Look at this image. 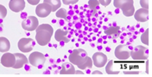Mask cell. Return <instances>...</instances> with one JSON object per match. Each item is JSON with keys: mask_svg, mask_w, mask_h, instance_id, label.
<instances>
[{"mask_svg": "<svg viewBox=\"0 0 152 77\" xmlns=\"http://www.w3.org/2000/svg\"><path fill=\"white\" fill-rule=\"evenodd\" d=\"M68 59L71 63L82 70L92 68V60L87 56V52L83 49H74L69 54Z\"/></svg>", "mask_w": 152, "mask_h": 77, "instance_id": "1", "label": "cell"}, {"mask_svg": "<svg viewBox=\"0 0 152 77\" xmlns=\"http://www.w3.org/2000/svg\"><path fill=\"white\" fill-rule=\"evenodd\" d=\"M36 30V40L40 46L46 45L50 41L53 33L52 26L48 24H43L37 27Z\"/></svg>", "mask_w": 152, "mask_h": 77, "instance_id": "2", "label": "cell"}, {"mask_svg": "<svg viewBox=\"0 0 152 77\" xmlns=\"http://www.w3.org/2000/svg\"><path fill=\"white\" fill-rule=\"evenodd\" d=\"M113 5L117 8L122 9L123 14L126 16H132L135 8L133 0H113Z\"/></svg>", "mask_w": 152, "mask_h": 77, "instance_id": "3", "label": "cell"}, {"mask_svg": "<svg viewBox=\"0 0 152 77\" xmlns=\"http://www.w3.org/2000/svg\"><path fill=\"white\" fill-rule=\"evenodd\" d=\"M130 56L134 60L147 59L148 57V49L142 45H138L131 51Z\"/></svg>", "mask_w": 152, "mask_h": 77, "instance_id": "4", "label": "cell"}, {"mask_svg": "<svg viewBox=\"0 0 152 77\" xmlns=\"http://www.w3.org/2000/svg\"><path fill=\"white\" fill-rule=\"evenodd\" d=\"M131 48L126 45H119L115 50V55L118 59L126 60L130 56Z\"/></svg>", "mask_w": 152, "mask_h": 77, "instance_id": "5", "label": "cell"}, {"mask_svg": "<svg viewBox=\"0 0 152 77\" xmlns=\"http://www.w3.org/2000/svg\"><path fill=\"white\" fill-rule=\"evenodd\" d=\"M46 60L45 55L37 51H35L32 52L28 57L29 63L33 66L38 67L39 66H41L43 65Z\"/></svg>", "mask_w": 152, "mask_h": 77, "instance_id": "6", "label": "cell"}, {"mask_svg": "<svg viewBox=\"0 0 152 77\" xmlns=\"http://www.w3.org/2000/svg\"><path fill=\"white\" fill-rule=\"evenodd\" d=\"M34 42L33 39L30 38H23L18 42V48L23 52L27 53L32 51Z\"/></svg>", "mask_w": 152, "mask_h": 77, "instance_id": "7", "label": "cell"}, {"mask_svg": "<svg viewBox=\"0 0 152 77\" xmlns=\"http://www.w3.org/2000/svg\"><path fill=\"white\" fill-rule=\"evenodd\" d=\"M39 25V21L34 16H29L23 21L21 23L22 28L28 31L35 30Z\"/></svg>", "mask_w": 152, "mask_h": 77, "instance_id": "8", "label": "cell"}, {"mask_svg": "<svg viewBox=\"0 0 152 77\" xmlns=\"http://www.w3.org/2000/svg\"><path fill=\"white\" fill-rule=\"evenodd\" d=\"M35 12L38 16L40 18H45L52 12V6L47 3L43 2L37 5Z\"/></svg>", "mask_w": 152, "mask_h": 77, "instance_id": "9", "label": "cell"}, {"mask_svg": "<svg viewBox=\"0 0 152 77\" xmlns=\"http://www.w3.org/2000/svg\"><path fill=\"white\" fill-rule=\"evenodd\" d=\"M92 59L94 65L96 67L102 68L106 63L107 58L104 53L100 52H97L93 55Z\"/></svg>", "mask_w": 152, "mask_h": 77, "instance_id": "10", "label": "cell"}, {"mask_svg": "<svg viewBox=\"0 0 152 77\" xmlns=\"http://www.w3.org/2000/svg\"><path fill=\"white\" fill-rule=\"evenodd\" d=\"M15 63V56L14 54L7 52L5 53L1 58V63L7 68L12 67Z\"/></svg>", "mask_w": 152, "mask_h": 77, "instance_id": "11", "label": "cell"}, {"mask_svg": "<svg viewBox=\"0 0 152 77\" xmlns=\"http://www.w3.org/2000/svg\"><path fill=\"white\" fill-rule=\"evenodd\" d=\"M26 6L24 0H10L9 2L10 9L15 12L22 11Z\"/></svg>", "mask_w": 152, "mask_h": 77, "instance_id": "12", "label": "cell"}, {"mask_svg": "<svg viewBox=\"0 0 152 77\" xmlns=\"http://www.w3.org/2000/svg\"><path fill=\"white\" fill-rule=\"evenodd\" d=\"M14 55L15 56V63L12 66L14 69L21 68L24 65L28 63V61L27 57L23 53H15Z\"/></svg>", "mask_w": 152, "mask_h": 77, "instance_id": "13", "label": "cell"}, {"mask_svg": "<svg viewBox=\"0 0 152 77\" xmlns=\"http://www.w3.org/2000/svg\"><path fill=\"white\" fill-rule=\"evenodd\" d=\"M134 18L138 22H144L148 19V10L145 8L138 9L134 14Z\"/></svg>", "mask_w": 152, "mask_h": 77, "instance_id": "14", "label": "cell"}, {"mask_svg": "<svg viewBox=\"0 0 152 77\" xmlns=\"http://www.w3.org/2000/svg\"><path fill=\"white\" fill-rule=\"evenodd\" d=\"M68 31H63L61 29H57L55 34V40L58 42L64 41L65 43L69 42L70 39L66 37V35H68Z\"/></svg>", "mask_w": 152, "mask_h": 77, "instance_id": "15", "label": "cell"}, {"mask_svg": "<svg viewBox=\"0 0 152 77\" xmlns=\"http://www.w3.org/2000/svg\"><path fill=\"white\" fill-rule=\"evenodd\" d=\"M75 68L71 63L65 62L62 65V69L59 72L60 74H75Z\"/></svg>", "mask_w": 152, "mask_h": 77, "instance_id": "16", "label": "cell"}, {"mask_svg": "<svg viewBox=\"0 0 152 77\" xmlns=\"http://www.w3.org/2000/svg\"><path fill=\"white\" fill-rule=\"evenodd\" d=\"M10 48V42L9 40L5 37H0V52H8Z\"/></svg>", "mask_w": 152, "mask_h": 77, "instance_id": "17", "label": "cell"}, {"mask_svg": "<svg viewBox=\"0 0 152 77\" xmlns=\"http://www.w3.org/2000/svg\"><path fill=\"white\" fill-rule=\"evenodd\" d=\"M88 6L90 9L91 15L93 16L97 14L98 9H99V2L97 0H89L88 2Z\"/></svg>", "mask_w": 152, "mask_h": 77, "instance_id": "18", "label": "cell"}, {"mask_svg": "<svg viewBox=\"0 0 152 77\" xmlns=\"http://www.w3.org/2000/svg\"><path fill=\"white\" fill-rule=\"evenodd\" d=\"M43 2L49 4L52 6V11L55 12L61 7V0H43Z\"/></svg>", "mask_w": 152, "mask_h": 77, "instance_id": "19", "label": "cell"}, {"mask_svg": "<svg viewBox=\"0 0 152 77\" xmlns=\"http://www.w3.org/2000/svg\"><path fill=\"white\" fill-rule=\"evenodd\" d=\"M113 60H110L108 62L107 65L106 66V72L109 75H116L119 73V71H115L113 69Z\"/></svg>", "mask_w": 152, "mask_h": 77, "instance_id": "20", "label": "cell"}, {"mask_svg": "<svg viewBox=\"0 0 152 77\" xmlns=\"http://www.w3.org/2000/svg\"><path fill=\"white\" fill-rule=\"evenodd\" d=\"M120 29V27L118 26H110L107 29H106L104 30V34L107 35H112L116 34L119 33V30Z\"/></svg>", "mask_w": 152, "mask_h": 77, "instance_id": "21", "label": "cell"}, {"mask_svg": "<svg viewBox=\"0 0 152 77\" xmlns=\"http://www.w3.org/2000/svg\"><path fill=\"white\" fill-rule=\"evenodd\" d=\"M55 15L57 18H60L62 19H65L66 21V17H67V12L66 10L62 8L57 11V12L55 14Z\"/></svg>", "mask_w": 152, "mask_h": 77, "instance_id": "22", "label": "cell"}, {"mask_svg": "<svg viewBox=\"0 0 152 77\" xmlns=\"http://www.w3.org/2000/svg\"><path fill=\"white\" fill-rule=\"evenodd\" d=\"M141 42L147 45H148V29L147 28L141 36Z\"/></svg>", "mask_w": 152, "mask_h": 77, "instance_id": "23", "label": "cell"}, {"mask_svg": "<svg viewBox=\"0 0 152 77\" xmlns=\"http://www.w3.org/2000/svg\"><path fill=\"white\" fill-rule=\"evenodd\" d=\"M7 14V9L6 8L0 4V19H4Z\"/></svg>", "mask_w": 152, "mask_h": 77, "instance_id": "24", "label": "cell"}, {"mask_svg": "<svg viewBox=\"0 0 152 77\" xmlns=\"http://www.w3.org/2000/svg\"><path fill=\"white\" fill-rule=\"evenodd\" d=\"M140 4L142 8L148 9V0H140Z\"/></svg>", "mask_w": 152, "mask_h": 77, "instance_id": "25", "label": "cell"}, {"mask_svg": "<svg viewBox=\"0 0 152 77\" xmlns=\"http://www.w3.org/2000/svg\"><path fill=\"white\" fill-rule=\"evenodd\" d=\"M78 0H62V2L65 5H69V4H76Z\"/></svg>", "mask_w": 152, "mask_h": 77, "instance_id": "26", "label": "cell"}, {"mask_svg": "<svg viewBox=\"0 0 152 77\" xmlns=\"http://www.w3.org/2000/svg\"><path fill=\"white\" fill-rule=\"evenodd\" d=\"M98 1L99 4H100L101 5L104 6L109 5L111 2V0H99Z\"/></svg>", "mask_w": 152, "mask_h": 77, "instance_id": "27", "label": "cell"}, {"mask_svg": "<svg viewBox=\"0 0 152 77\" xmlns=\"http://www.w3.org/2000/svg\"><path fill=\"white\" fill-rule=\"evenodd\" d=\"M28 3L31 5H37L40 0H27Z\"/></svg>", "mask_w": 152, "mask_h": 77, "instance_id": "28", "label": "cell"}, {"mask_svg": "<svg viewBox=\"0 0 152 77\" xmlns=\"http://www.w3.org/2000/svg\"><path fill=\"white\" fill-rule=\"evenodd\" d=\"M124 73L125 74H138V71H124Z\"/></svg>", "mask_w": 152, "mask_h": 77, "instance_id": "29", "label": "cell"}, {"mask_svg": "<svg viewBox=\"0 0 152 77\" xmlns=\"http://www.w3.org/2000/svg\"><path fill=\"white\" fill-rule=\"evenodd\" d=\"M92 74H93V75H94V74H95V75H96V74H101V75H102L103 73H102V72L96 70V71H93V72H92Z\"/></svg>", "mask_w": 152, "mask_h": 77, "instance_id": "30", "label": "cell"}, {"mask_svg": "<svg viewBox=\"0 0 152 77\" xmlns=\"http://www.w3.org/2000/svg\"><path fill=\"white\" fill-rule=\"evenodd\" d=\"M75 27L77 28V29H80L81 27V24L80 23H77L75 24Z\"/></svg>", "mask_w": 152, "mask_h": 77, "instance_id": "31", "label": "cell"}, {"mask_svg": "<svg viewBox=\"0 0 152 77\" xmlns=\"http://www.w3.org/2000/svg\"><path fill=\"white\" fill-rule=\"evenodd\" d=\"M148 61H147V62H146V73H148Z\"/></svg>", "mask_w": 152, "mask_h": 77, "instance_id": "32", "label": "cell"}, {"mask_svg": "<svg viewBox=\"0 0 152 77\" xmlns=\"http://www.w3.org/2000/svg\"><path fill=\"white\" fill-rule=\"evenodd\" d=\"M75 73H76V74H78V73H81V74H84V73H83V72L80 71H77L75 72Z\"/></svg>", "mask_w": 152, "mask_h": 77, "instance_id": "33", "label": "cell"}, {"mask_svg": "<svg viewBox=\"0 0 152 77\" xmlns=\"http://www.w3.org/2000/svg\"><path fill=\"white\" fill-rule=\"evenodd\" d=\"M98 42H102V39H99V40H98Z\"/></svg>", "mask_w": 152, "mask_h": 77, "instance_id": "34", "label": "cell"}, {"mask_svg": "<svg viewBox=\"0 0 152 77\" xmlns=\"http://www.w3.org/2000/svg\"><path fill=\"white\" fill-rule=\"evenodd\" d=\"M74 19H77L78 18H77V16H74Z\"/></svg>", "mask_w": 152, "mask_h": 77, "instance_id": "35", "label": "cell"}, {"mask_svg": "<svg viewBox=\"0 0 152 77\" xmlns=\"http://www.w3.org/2000/svg\"><path fill=\"white\" fill-rule=\"evenodd\" d=\"M97 30H98V29H97V28L96 29H94V32H97Z\"/></svg>", "mask_w": 152, "mask_h": 77, "instance_id": "36", "label": "cell"}, {"mask_svg": "<svg viewBox=\"0 0 152 77\" xmlns=\"http://www.w3.org/2000/svg\"><path fill=\"white\" fill-rule=\"evenodd\" d=\"M103 38H104V39H106V36H103Z\"/></svg>", "mask_w": 152, "mask_h": 77, "instance_id": "37", "label": "cell"}, {"mask_svg": "<svg viewBox=\"0 0 152 77\" xmlns=\"http://www.w3.org/2000/svg\"><path fill=\"white\" fill-rule=\"evenodd\" d=\"M87 27H85V30H87Z\"/></svg>", "mask_w": 152, "mask_h": 77, "instance_id": "38", "label": "cell"}]
</instances>
